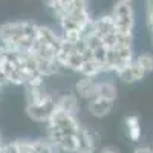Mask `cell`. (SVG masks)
Wrapping results in <instances>:
<instances>
[{
  "mask_svg": "<svg viewBox=\"0 0 153 153\" xmlns=\"http://www.w3.org/2000/svg\"><path fill=\"white\" fill-rule=\"evenodd\" d=\"M46 124L58 129L63 135H75L76 132H78V129H80V123H78V120H76V117L63 112V110H60L57 107L52 112V115H51V118H49V121Z\"/></svg>",
  "mask_w": 153,
  "mask_h": 153,
  "instance_id": "obj_2",
  "label": "cell"
},
{
  "mask_svg": "<svg viewBox=\"0 0 153 153\" xmlns=\"http://www.w3.org/2000/svg\"><path fill=\"white\" fill-rule=\"evenodd\" d=\"M146 71L138 65L136 61H133L132 65H129L127 68H124L123 71L117 72V76L123 81V83H127V84H133V83H138L141 81L144 76H146Z\"/></svg>",
  "mask_w": 153,
  "mask_h": 153,
  "instance_id": "obj_5",
  "label": "cell"
},
{
  "mask_svg": "<svg viewBox=\"0 0 153 153\" xmlns=\"http://www.w3.org/2000/svg\"><path fill=\"white\" fill-rule=\"evenodd\" d=\"M113 109V101H107L103 98H92L87 101V112L95 118H104L112 112Z\"/></svg>",
  "mask_w": 153,
  "mask_h": 153,
  "instance_id": "obj_6",
  "label": "cell"
},
{
  "mask_svg": "<svg viewBox=\"0 0 153 153\" xmlns=\"http://www.w3.org/2000/svg\"><path fill=\"white\" fill-rule=\"evenodd\" d=\"M76 139H78V149H76V153H95L100 144V135L97 133L95 129H91V127H84L80 126L78 132L75 133Z\"/></svg>",
  "mask_w": 153,
  "mask_h": 153,
  "instance_id": "obj_3",
  "label": "cell"
},
{
  "mask_svg": "<svg viewBox=\"0 0 153 153\" xmlns=\"http://www.w3.org/2000/svg\"><path fill=\"white\" fill-rule=\"evenodd\" d=\"M2 153H20L17 141H11V143H3L2 146Z\"/></svg>",
  "mask_w": 153,
  "mask_h": 153,
  "instance_id": "obj_19",
  "label": "cell"
},
{
  "mask_svg": "<svg viewBox=\"0 0 153 153\" xmlns=\"http://www.w3.org/2000/svg\"><path fill=\"white\" fill-rule=\"evenodd\" d=\"M57 109L71 113L74 117H76L80 112V104H78V97L75 94H66V95H61L57 100Z\"/></svg>",
  "mask_w": 153,
  "mask_h": 153,
  "instance_id": "obj_10",
  "label": "cell"
},
{
  "mask_svg": "<svg viewBox=\"0 0 153 153\" xmlns=\"http://www.w3.org/2000/svg\"><path fill=\"white\" fill-rule=\"evenodd\" d=\"M37 38L43 43H48L49 46H52L57 52L63 43V37H60L52 28L49 26H38V32H37Z\"/></svg>",
  "mask_w": 153,
  "mask_h": 153,
  "instance_id": "obj_9",
  "label": "cell"
},
{
  "mask_svg": "<svg viewBox=\"0 0 153 153\" xmlns=\"http://www.w3.org/2000/svg\"><path fill=\"white\" fill-rule=\"evenodd\" d=\"M2 146H3V144H0V153H2Z\"/></svg>",
  "mask_w": 153,
  "mask_h": 153,
  "instance_id": "obj_24",
  "label": "cell"
},
{
  "mask_svg": "<svg viewBox=\"0 0 153 153\" xmlns=\"http://www.w3.org/2000/svg\"><path fill=\"white\" fill-rule=\"evenodd\" d=\"M80 74H81L83 76L95 78V76H98L100 74H103V71H101V66L98 65L95 60H86V61L83 63L81 69H80Z\"/></svg>",
  "mask_w": 153,
  "mask_h": 153,
  "instance_id": "obj_16",
  "label": "cell"
},
{
  "mask_svg": "<svg viewBox=\"0 0 153 153\" xmlns=\"http://www.w3.org/2000/svg\"><path fill=\"white\" fill-rule=\"evenodd\" d=\"M37 60V71L43 76H51L58 72L60 65L55 60H45V58H35Z\"/></svg>",
  "mask_w": 153,
  "mask_h": 153,
  "instance_id": "obj_13",
  "label": "cell"
},
{
  "mask_svg": "<svg viewBox=\"0 0 153 153\" xmlns=\"http://www.w3.org/2000/svg\"><path fill=\"white\" fill-rule=\"evenodd\" d=\"M92 31L101 38V40H103L106 35L117 32V26H115L113 17L110 14H107V16H103L100 19H95L94 23H92Z\"/></svg>",
  "mask_w": 153,
  "mask_h": 153,
  "instance_id": "obj_8",
  "label": "cell"
},
{
  "mask_svg": "<svg viewBox=\"0 0 153 153\" xmlns=\"http://www.w3.org/2000/svg\"><path fill=\"white\" fill-rule=\"evenodd\" d=\"M0 144H3V141H2V133H0Z\"/></svg>",
  "mask_w": 153,
  "mask_h": 153,
  "instance_id": "obj_23",
  "label": "cell"
},
{
  "mask_svg": "<svg viewBox=\"0 0 153 153\" xmlns=\"http://www.w3.org/2000/svg\"><path fill=\"white\" fill-rule=\"evenodd\" d=\"M124 130L126 136L130 139L132 143H138L141 139V121L136 115H129L124 120Z\"/></svg>",
  "mask_w": 153,
  "mask_h": 153,
  "instance_id": "obj_11",
  "label": "cell"
},
{
  "mask_svg": "<svg viewBox=\"0 0 153 153\" xmlns=\"http://www.w3.org/2000/svg\"><path fill=\"white\" fill-rule=\"evenodd\" d=\"M132 43H133V34L117 32V46L115 48H132Z\"/></svg>",
  "mask_w": 153,
  "mask_h": 153,
  "instance_id": "obj_18",
  "label": "cell"
},
{
  "mask_svg": "<svg viewBox=\"0 0 153 153\" xmlns=\"http://www.w3.org/2000/svg\"><path fill=\"white\" fill-rule=\"evenodd\" d=\"M83 63H84L83 55H80L78 52H75V51H74V52L69 54V55L65 58V61L61 63V68H66V69L74 71V72H80Z\"/></svg>",
  "mask_w": 153,
  "mask_h": 153,
  "instance_id": "obj_15",
  "label": "cell"
},
{
  "mask_svg": "<svg viewBox=\"0 0 153 153\" xmlns=\"http://www.w3.org/2000/svg\"><path fill=\"white\" fill-rule=\"evenodd\" d=\"M57 149L66 152V153H76V149H78L76 135H63L57 144Z\"/></svg>",
  "mask_w": 153,
  "mask_h": 153,
  "instance_id": "obj_14",
  "label": "cell"
},
{
  "mask_svg": "<svg viewBox=\"0 0 153 153\" xmlns=\"http://www.w3.org/2000/svg\"><path fill=\"white\" fill-rule=\"evenodd\" d=\"M117 2H123V3H133V0H117Z\"/></svg>",
  "mask_w": 153,
  "mask_h": 153,
  "instance_id": "obj_22",
  "label": "cell"
},
{
  "mask_svg": "<svg viewBox=\"0 0 153 153\" xmlns=\"http://www.w3.org/2000/svg\"><path fill=\"white\" fill-rule=\"evenodd\" d=\"M75 95L86 101L95 98L97 97V81L94 78H89V76H83L75 84Z\"/></svg>",
  "mask_w": 153,
  "mask_h": 153,
  "instance_id": "obj_7",
  "label": "cell"
},
{
  "mask_svg": "<svg viewBox=\"0 0 153 153\" xmlns=\"http://www.w3.org/2000/svg\"><path fill=\"white\" fill-rule=\"evenodd\" d=\"M133 153H153V149L149 146H141V147H136Z\"/></svg>",
  "mask_w": 153,
  "mask_h": 153,
  "instance_id": "obj_21",
  "label": "cell"
},
{
  "mask_svg": "<svg viewBox=\"0 0 153 153\" xmlns=\"http://www.w3.org/2000/svg\"><path fill=\"white\" fill-rule=\"evenodd\" d=\"M57 107V101L48 104H26V115L37 123H48Z\"/></svg>",
  "mask_w": 153,
  "mask_h": 153,
  "instance_id": "obj_4",
  "label": "cell"
},
{
  "mask_svg": "<svg viewBox=\"0 0 153 153\" xmlns=\"http://www.w3.org/2000/svg\"><path fill=\"white\" fill-rule=\"evenodd\" d=\"M113 17L117 32H124V34H133L135 28V11L132 3H123L117 2L110 12Z\"/></svg>",
  "mask_w": 153,
  "mask_h": 153,
  "instance_id": "obj_1",
  "label": "cell"
},
{
  "mask_svg": "<svg viewBox=\"0 0 153 153\" xmlns=\"http://www.w3.org/2000/svg\"><path fill=\"white\" fill-rule=\"evenodd\" d=\"M152 149H153V147H152Z\"/></svg>",
  "mask_w": 153,
  "mask_h": 153,
  "instance_id": "obj_25",
  "label": "cell"
},
{
  "mask_svg": "<svg viewBox=\"0 0 153 153\" xmlns=\"http://www.w3.org/2000/svg\"><path fill=\"white\" fill-rule=\"evenodd\" d=\"M98 153H120V149H117L115 146H104L98 149Z\"/></svg>",
  "mask_w": 153,
  "mask_h": 153,
  "instance_id": "obj_20",
  "label": "cell"
},
{
  "mask_svg": "<svg viewBox=\"0 0 153 153\" xmlns=\"http://www.w3.org/2000/svg\"><path fill=\"white\" fill-rule=\"evenodd\" d=\"M135 61L146 71V74L153 72V55H152V54H147V52L139 54V55L135 58Z\"/></svg>",
  "mask_w": 153,
  "mask_h": 153,
  "instance_id": "obj_17",
  "label": "cell"
},
{
  "mask_svg": "<svg viewBox=\"0 0 153 153\" xmlns=\"http://www.w3.org/2000/svg\"><path fill=\"white\" fill-rule=\"evenodd\" d=\"M97 97L107 101H115L118 97V89L112 81H97Z\"/></svg>",
  "mask_w": 153,
  "mask_h": 153,
  "instance_id": "obj_12",
  "label": "cell"
}]
</instances>
